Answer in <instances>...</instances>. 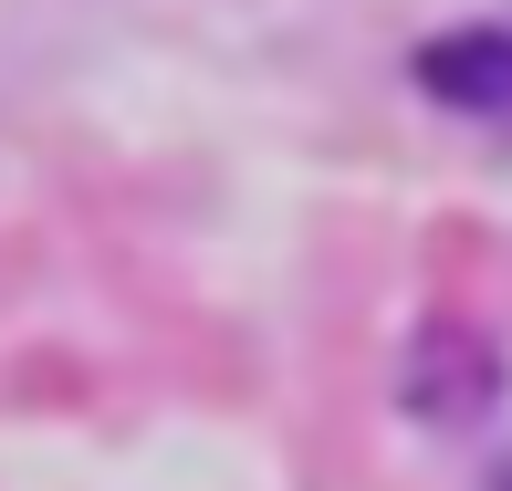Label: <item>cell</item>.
<instances>
[{"label":"cell","mask_w":512,"mask_h":491,"mask_svg":"<svg viewBox=\"0 0 512 491\" xmlns=\"http://www.w3.org/2000/svg\"><path fill=\"white\" fill-rule=\"evenodd\" d=\"M418 84L460 115H512V32H439L418 53Z\"/></svg>","instance_id":"cell-1"},{"label":"cell","mask_w":512,"mask_h":491,"mask_svg":"<svg viewBox=\"0 0 512 491\" xmlns=\"http://www.w3.org/2000/svg\"><path fill=\"white\" fill-rule=\"evenodd\" d=\"M408 408L439 418V429H471L481 408H492V356H481L471 335H429L408 366Z\"/></svg>","instance_id":"cell-2"}]
</instances>
